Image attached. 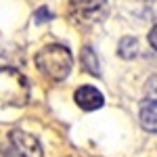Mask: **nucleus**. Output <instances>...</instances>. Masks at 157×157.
Masks as SVG:
<instances>
[{
	"instance_id": "9b49d317",
	"label": "nucleus",
	"mask_w": 157,
	"mask_h": 157,
	"mask_svg": "<svg viewBox=\"0 0 157 157\" xmlns=\"http://www.w3.org/2000/svg\"><path fill=\"white\" fill-rule=\"evenodd\" d=\"M149 44L157 50V25H153V27H151V32H149Z\"/></svg>"
},
{
	"instance_id": "423d86ee",
	"label": "nucleus",
	"mask_w": 157,
	"mask_h": 157,
	"mask_svg": "<svg viewBox=\"0 0 157 157\" xmlns=\"http://www.w3.org/2000/svg\"><path fill=\"white\" fill-rule=\"evenodd\" d=\"M138 120H140V126L145 128L147 132L157 134V101L145 98V101L140 103Z\"/></svg>"
},
{
	"instance_id": "20e7f679",
	"label": "nucleus",
	"mask_w": 157,
	"mask_h": 157,
	"mask_svg": "<svg viewBox=\"0 0 157 157\" xmlns=\"http://www.w3.org/2000/svg\"><path fill=\"white\" fill-rule=\"evenodd\" d=\"M9 140L21 157H44V151H42V145L38 143V138L25 130H11Z\"/></svg>"
},
{
	"instance_id": "0eeeda50",
	"label": "nucleus",
	"mask_w": 157,
	"mask_h": 157,
	"mask_svg": "<svg viewBox=\"0 0 157 157\" xmlns=\"http://www.w3.org/2000/svg\"><path fill=\"white\" fill-rule=\"evenodd\" d=\"M80 61H82V67L90 75H101V63H98V57L94 55L92 46H84L80 50Z\"/></svg>"
},
{
	"instance_id": "7ed1b4c3",
	"label": "nucleus",
	"mask_w": 157,
	"mask_h": 157,
	"mask_svg": "<svg viewBox=\"0 0 157 157\" xmlns=\"http://www.w3.org/2000/svg\"><path fill=\"white\" fill-rule=\"evenodd\" d=\"M107 15V0H71V17L75 23L94 25Z\"/></svg>"
},
{
	"instance_id": "6e6552de",
	"label": "nucleus",
	"mask_w": 157,
	"mask_h": 157,
	"mask_svg": "<svg viewBox=\"0 0 157 157\" xmlns=\"http://www.w3.org/2000/svg\"><path fill=\"white\" fill-rule=\"evenodd\" d=\"M117 52H120L121 59H134L138 55V40L132 36H126L120 40V46H117Z\"/></svg>"
},
{
	"instance_id": "1a4fd4ad",
	"label": "nucleus",
	"mask_w": 157,
	"mask_h": 157,
	"mask_svg": "<svg viewBox=\"0 0 157 157\" xmlns=\"http://www.w3.org/2000/svg\"><path fill=\"white\" fill-rule=\"evenodd\" d=\"M145 94L151 101H157V73H153L145 84Z\"/></svg>"
},
{
	"instance_id": "39448f33",
	"label": "nucleus",
	"mask_w": 157,
	"mask_h": 157,
	"mask_svg": "<svg viewBox=\"0 0 157 157\" xmlns=\"http://www.w3.org/2000/svg\"><path fill=\"white\" fill-rule=\"evenodd\" d=\"M75 103H78V107L84 109V111H97L105 105V97H103V92H98L94 86H80L78 90H75Z\"/></svg>"
},
{
	"instance_id": "9d476101",
	"label": "nucleus",
	"mask_w": 157,
	"mask_h": 157,
	"mask_svg": "<svg viewBox=\"0 0 157 157\" xmlns=\"http://www.w3.org/2000/svg\"><path fill=\"white\" fill-rule=\"evenodd\" d=\"M48 19H52V13L48 11V6L36 9V13H34V23H44V21H48Z\"/></svg>"
},
{
	"instance_id": "f257e3e1",
	"label": "nucleus",
	"mask_w": 157,
	"mask_h": 157,
	"mask_svg": "<svg viewBox=\"0 0 157 157\" xmlns=\"http://www.w3.org/2000/svg\"><path fill=\"white\" fill-rule=\"evenodd\" d=\"M36 67L38 71L42 73L44 78H48L52 82H63L73 67V57L67 46L61 44H48L42 46L36 52Z\"/></svg>"
},
{
	"instance_id": "f03ea898",
	"label": "nucleus",
	"mask_w": 157,
	"mask_h": 157,
	"mask_svg": "<svg viewBox=\"0 0 157 157\" xmlns=\"http://www.w3.org/2000/svg\"><path fill=\"white\" fill-rule=\"evenodd\" d=\"M29 101V82L15 67H0V105L25 107Z\"/></svg>"
}]
</instances>
